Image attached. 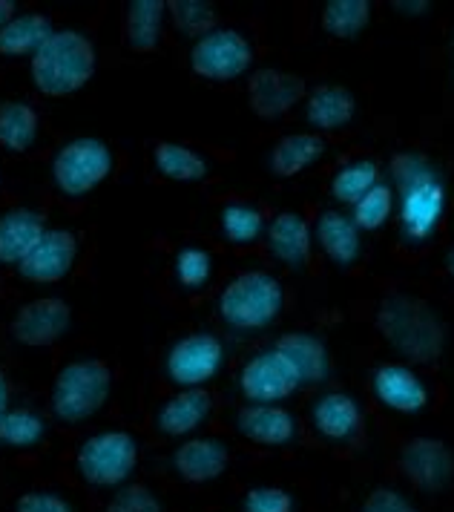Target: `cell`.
Segmentation results:
<instances>
[{"label": "cell", "mask_w": 454, "mask_h": 512, "mask_svg": "<svg viewBox=\"0 0 454 512\" xmlns=\"http://www.w3.org/2000/svg\"><path fill=\"white\" fill-rule=\"evenodd\" d=\"M391 187L400 199V236L420 248L440 231L446 216V179L440 167L420 150H400L391 159Z\"/></svg>", "instance_id": "6da1fadb"}, {"label": "cell", "mask_w": 454, "mask_h": 512, "mask_svg": "<svg viewBox=\"0 0 454 512\" xmlns=\"http://www.w3.org/2000/svg\"><path fill=\"white\" fill-rule=\"evenodd\" d=\"M374 323L380 337L411 366H432L446 351L449 331L440 311L417 294H388L377 308Z\"/></svg>", "instance_id": "7a4b0ae2"}, {"label": "cell", "mask_w": 454, "mask_h": 512, "mask_svg": "<svg viewBox=\"0 0 454 512\" xmlns=\"http://www.w3.org/2000/svg\"><path fill=\"white\" fill-rule=\"evenodd\" d=\"M32 84L49 98L78 93L95 75V47L75 29H55L29 61Z\"/></svg>", "instance_id": "3957f363"}, {"label": "cell", "mask_w": 454, "mask_h": 512, "mask_svg": "<svg viewBox=\"0 0 454 512\" xmlns=\"http://www.w3.org/2000/svg\"><path fill=\"white\" fill-rule=\"evenodd\" d=\"M285 305V288L271 271H242L219 294V317L233 331H262L273 326Z\"/></svg>", "instance_id": "277c9868"}, {"label": "cell", "mask_w": 454, "mask_h": 512, "mask_svg": "<svg viewBox=\"0 0 454 512\" xmlns=\"http://www.w3.org/2000/svg\"><path fill=\"white\" fill-rule=\"evenodd\" d=\"M113 389V369L107 360L81 357L67 363L55 383H52V415L64 423H84L90 420L110 397Z\"/></svg>", "instance_id": "5b68a950"}, {"label": "cell", "mask_w": 454, "mask_h": 512, "mask_svg": "<svg viewBox=\"0 0 454 512\" xmlns=\"http://www.w3.org/2000/svg\"><path fill=\"white\" fill-rule=\"evenodd\" d=\"M138 464L136 435L124 429L95 432L75 452V469L92 487H121Z\"/></svg>", "instance_id": "8992f818"}, {"label": "cell", "mask_w": 454, "mask_h": 512, "mask_svg": "<svg viewBox=\"0 0 454 512\" xmlns=\"http://www.w3.org/2000/svg\"><path fill=\"white\" fill-rule=\"evenodd\" d=\"M113 150L101 139L81 136L67 141L52 159V182L61 196L84 199L113 173Z\"/></svg>", "instance_id": "52a82bcc"}, {"label": "cell", "mask_w": 454, "mask_h": 512, "mask_svg": "<svg viewBox=\"0 0 454 512\" xmlns=\"http://www.w3.org/2000/svg\"><path fill=\"white\" fill-rule=\"evenodd\" d=\"M253 64V44L239 32L216 26L190 49V70L205 81H236Z\"/></svg>", "instance_id": "ba28073f"}, {"label": "cell", "mask_w": 454, "mask_h": 512, "mask_svg": "<svg viewBox=\"0 0 454 512\" xmlns=\"http://www.w3.org/2000/svg\"><path fill=\"white\" fill-rule=\"evenodd\" d=\"M222 363H225L222 340L210 331H193L170 346L164 357V372L170 383L182 389H202L222 372Z\"/></svg>", "instance_id": "9c48e42d"}, {"label": "cell", "mask_w": 454, "mask_h": 512, "mask_svg": "<svg viewBox=\"0 0 454 512\" xmlns=\"http://www.w3.org/2000/svg\"><path fill=\"white\" fill-rule=\"evenodd\" d=\"M239 389L248 403L279 406L282 400L294 395L296 389H302V380L282 351L265 349L245 363V369L239 374Z\"/></svg>", "instance_id": "30bf717a"}, {"label": "cell", "mask_w": 454, "mask_h": 512, "mask_svg": "<svg viewBox=\"0 0 454 512\" xmlns=\"http://www.w3.org/2000/svg\"><path fill=\"white\" fill-rule=\"evenodd\" d=\"M400 475L420 492H443L454 481V452L440 438H411L397 455Z\"/></svg>", "instance_id": "8fae6325"}, {"label": "cell", "mask_w": 454, "mask_h": 512, "mask_svg": "<svg viewBox=\"0 0 454 512\" xmlns=\"http://www.w3.org/2000/svg\"><path fill=\"white\" fill-rule=\"evenodd\" d=\"M308 98V84L302 75L288 70L259 67L248 78L250 113L262 121H279Z\"/></svg>", "instance_id": "7c38bea8"}, {"label": "cell", "mask_w": 454, "mask_h": 512, "mask_svg": "<svg viewBox=\"0 0 454 512\" xmlns=\"http://www.w3.org/2000/svg\"><path fill=\"white\" fill-rule=\"evenodd\" d=\"M72 326V308L61 297H41L21 305L9 323V334L15 343L29 349H44L58 343Z\"/></svg>", "instance_id": "4fadbf2b"}, {"label": "cell", "mask_w": 454, "mask_h": 512, "mask_svg": "<svg viewBox=\"0 0 454 512\" xmlns=\"http://www.w3.org/2000/svg\"><path fill=\"white\" fill-rule=\"evenodd\" d=\"M78 259V239L67 228H46L41 242L32 248V254L18 265L21 277L38 285H52L69 277Z\"/></svg>", "instance_id": "5bb4252c"}, {"label": "cell", "mask_w": 454, "mask_h": 512, "mask_svg": "<svg viewBox=\"0 0 454 512\" xmlns=\"http://www.w3.org/2000/svg\"><path fill=\"white\" fill-rule=\"evenodd\" d=\"M371 392L380 406L400 415H417L429 406V389L406 363H383L371 374Z\"/></svg>", "instance_id": "9a60e30c"}, {"label": "cell", "mask_w": 454, "mask_h": 512, "mask_svg": "<svg viewBox=\"0 0 454 512\" xmlns=\"http://www.w3.org/2000/svg\"><path fill=\"white\" fill-rule=\"evenodd\" d=\"M170 464L187 484H210L227 472L230 449L222 438H190L173 449Z\"/></svg>", "instance_id": "2e32d148"}, {"label": "cell", "mask_w": 454, "mask_h": 512, "mask_svg": "<svg viewBox=\"0 0 454 512\" xmlns=\"http://www.w3.org/2000/svg\"><path fill=\"white\" fill-rule=\"evenodd\" d=\"M360 233L363 231L354 225V219L340 213V210H322L317 219V228H314L322 254L342 271L354 268L360 262V256H363V236Z\"/></svg>", "instance_id": "e0dca14e"}, {"label": "cell", "mask_w": 454, "mask_h": 512, "mask_svg": "<svg viewBox=\"0 0 454 512\" xmlns=\"http://www.w3.org/2000/svg\"><path fill=\"white\" fill-rule=\"evenodd\" d=\"M236 429L250 443H259V446H268V449H279V446H288L296 438V418L288 409H282V406L248 403L236 415Z\"/></svg>", "instance_id": "ac0fdd59"}, {"label": "cell", "mask_w": 454, "mask_h": 512, "mask_svg": "<svg viewBox=\"0 0 454 512\" xmlns=\"http://www.w3.org/2000/svg\"><path fill=\"white\" fill-rule=\"evenodd\" d=\"M268 236V248L271 254L288 265V268H305L308 259H311V242H314V231L308 225V219L302 213L294 210H285L279 216H273V222L265 228Z\"/></svg>", "instance_id": "d6986e66"}, {"label": "cell", "mask_w": 454, "mask_h": 512, "mask_svg": "<svg viewBox=\"0 0 454 512\" xmlns=\"http://www.w3.org/2000/svg\"><path fill=\"white\" fill-rule=\"evenodd\" d=\"M213 415V397L205 389H182L179 395L167 397L156 412V426L167 438H182L205 426Z\"/></svg>", "instance_id": "ffe728a7"}, {"label": "cell", "mask_w": 454, "mask_h": 512, "mask_svg": "<svg viewBox=\"0 0 454 512\" xmlns=\"http://www.w3.org/2000/svg\"><path fill=\"white\" fill-rule=\"evenodd\" d=\"M46 233L41 213L32 208H9L0 213V265H21Z\"/></svg>", "instance_id": "44dd1931"}, {"label": "cell", "mask_w": 454, "mask_h": 512, "mask_svg": "<svg viewBox=\"0 0 454 512\" xmlns=\"http://www.w3.org/2000/svg\"><path fill=\"white\" fill-rule=\"evenodd\" d=\"M357 116V98L342 84H319L308 90L305 121L319 133H334L348 127Z\"/></svg>", "instance_id": "7402d4cb"}, {"label": "cell", "mask_w": 454, "mask_h": 512, "mask_svg": "<svg viewBox=\"0 0 454 512\" xmlns=\"http://www.w3.org/2000/svg\"><path fill=\"white\" fill-rule=\"evenodd\" d=\"M276 351H282L291 366L299 374L302 386H317V383H325L328 374H331V354H328V346L319 340L317 334L311 331H288L276 340Z\"/></svg>", "instance_id": "603a6c76"}, {"label": "cell", "mask_w": 454, "mask_h": 512, "mask_svg": "<svg viewBox=\"0 0 454 512\" xmlns=\"http://www.w3.org/2000/svg\"><path fill=\"white\" fill-rule=\"evenodd\" d=\"M311 423L322 438L328 441H351L363 426L360 403L345 392H328L314 400Z\"/></svg>", "instance_id": "cb8c5ba5"}, {"label": "cell", "mask_w": 454, "mask_h": 512, "mask_svg": "<svg viewBox=\"0 0 454 512\" xmlns=\"http://www.w3.org/2000/svg\"><path fill=\"white\" fill-rule=\"evenodd\" d=\"M325 156V139L319 133H288L276 141L271 153V170L279 179H294L302 170Z\"/></svg>", "instance_id": "d4e9b609"}, {"label": "cell", "mask_w": 454, "mask_h": 512, "mask_svg": "<svg viewBox=\"0 0 454 512\" xmlns=\"http://www.w3.org/2000/svg\"><path fill=\"white\" fill-rule=\"evenodd\" d=\"M52 21L44 12H23L15 15L9 24L0 29V55L3 58H23L35 55L52 35Z\"/></svg>", "instance_id": "484cf974"}, {"label": "cell", "mask_w": 454, "mask_h": 512, "mask_svg": "<svg viewBox=\"0 0 454 512\" xmlns=\"http://www.w3.org/2000/svg\"><path fill=\"white\" fill-rule=\"evenodd\" d=\"M167 3L161 0H133L124 18V41L133 52H153L161 44Z\"/></svg>", "instance_id": "4316f807"}, {"label": "cell", "mask_w": 454, "mask_h": 512, "mask_svg": "<svg viewBox=\"0 0 454 512\" xmlns=\"http://www.w3.org/2000/svg\"><path fill=\"white\" fill-rule=\"evenodd\" d=\"M153 164L170 182H202L210 173V164L202 153L176 141H159L153 147Z\"/></svg>", "instance_id": "83f0119b"}, {"label": "cell", "mask_w": 454, "mask_h": 512, "mask_svg": "<svg viewBox=\"0 0 454 512\" xmlns=\"http://www.w3.org/2000/svg\"><path fill=\"white\" fill-rule=\"evenodd\" d=\"M38 110L26 101L0 104V147L12 153H26L38 141Z\"/></svg>", "instance_id": "f1b7e54d"}, {"label": "cell", "mask_w": 454, "mask_h": 512, "mask_svg": "<svg viewBox=\"0 0 454 512\" xmlns=\"http://www.w3.org/2000/svg\"><path fill=\"white\" fill-rule=\"evenodd\" d=\"M368 24H371L368 0H328L322 9V29L337 41L360 38Z\"/></svg>", "instance_id": "f546056e"}, {"label": "cell", "mask_w": 454, "mask_h": 512, "mask_svg": "<svg viewBox=\"0 0 454 512\" xmlns=\"http://www.w3.org/2000/svg\"><path fill=\"white\" fill-rule=\"evenodd\" d=\"M374 185H380V164L374 159H354L331 179V196L340 205H357Z\"/></svg>", "instance_id": "4dcf8cb0"}, {"label": "cell", "mask_w": 454, "mask_h": 512, "mask_svg": "<svg viewBox=\"0 0 454 512\" xmlns=\"http://www.w3.org/2000/svg\"><path fill=\"white\" fill-rule=\"evenodd\" d=\"M219 225H222V233L230 245H239V248H248V245H256L265 233V216L256 205H248V202H230L219 213Z\"/></svg>", "instance_id": "1f68e13d"}, {"label": "cell", "mask_w": 454, "mask_h": 512, "mask_svg": "<svg viewBox=\"0 0 454 512\" xmlns=\"http://www.w3.org/2000/svg\"><path fill=\"white\" fill-rule=\"evenodd\" d=\"M46 438V420L35 409H6L0 415V443L12 449H35Z\"/></svg>", "instance_id": "d6a6232c"}, {"label": "cell", "mask_w": 454, "mask_h": 512, "mask_svg": "<svg viewBox=\"0 0 454 512\" xmlns=\"http://www.w3.org/2000/svg\"><path fill=\"white\" fill-rule=\"evenodd\" d=\"M391 213H394V187L380 182V185L371 187L363 199L354 205L351 219H354V225L360 231H380L388 219H391Z\"/></svg>", "instance_id": "836d02e7"}, {"label": "cell", "mask_w": 454, "mask_h": 512, "mask_svg": "<svg viewBox=\"0 0 454 512\" xmlns=\"http://www.w3.org/2000/svg\"><path fill=\"white\" fill-rule=\"evenodd\" d=\"M167 12L173 18L176 29L190 38H202L210 29H216V9L207 0H170Z\"/></svg>", "instance_id": "e575fe53"}, {"label": "cell", "mask_w": 454, "mask_h": 512, "mask_svg": "<svg viewBox=\"0 0 454 512\" xmlns=\"http://www.w3.org/2000/svg\"><path fill=\"white\" fill-rule=\"evenodd\" d=\"M173 271H176V280L187 291H199L205 288L210 277H213V256L207 254L205 248H182L176 259H173Z\"/></svg>", "instance_id": "d590c367"}, {"label": "cell", "mask_w": 454, "mask_h": 512, "mask_svg": "<svg viewBox=\"0 0 454 512\" xmlns=\"http://www.w3.org/2000/svg\"><path fill=\"white\" fill-rule=\"evenodd\" d=\"M104 512H164L161 501L153 495V489L144 484H127L113 495Z\"/></svg>", "instance_id": "8d00e7d4"}, {"label": "cell", "mask_w": 454, "mask_h": 512, "mask_svg": "<svg viewBox=\"0 0 454 512\" xmlns=\"http://www.w3.org/2000/svg\"><path fill=\"white\" fill-rule=\"evenodd\" d=\"M242 512H294V495L279 487H253L242 498Z\"/></svg>", "instance_id": "74e56055"}, {"label": "cell", "mask_w": 454, "mask_h": 512, "mask_svg": "<svg viewBox=\"0 0 454 512\" xmlns=\"http://www.w3.org/2000/svg\"><path fill=\"white\" fill-rule=\"evenodd\" d=\"M15 512H72V504L49 489H29L15 501Z\"/></svg>", "instance_id": "f35d334b"}, {"label": "cell", "mask_w": 454, "mask_h": 512, "mask_svg": "<svg viewBox=\"0 0 454 512\" xmlns=\"http://www.w3.org/2000/svg\"><path fill=\"white\" fill-rule=\"evenodd\" d=\"M360 512H417V510H414V504H411L403 492H397V489H388V487H377V489H371V495L363 501Z\"/></svg>", "instance_id": "ab89813d"}, {"label": "cell", "mask_w": 454, "mask_h": 512, "mask_svg": "<svg viewBox=\"0 0 454 512\" xmlns=\"http://www.w3.org/2000/svg\"><path fill=\"white\" fill-rule=\"evenodd\" d=\"M394 6V12H400V15H426L429 9H432V3L429 0H394L391 3Z\"/></svg>", "instance_id": "60d3db41"}, {"label": "cell", "mask_w": 454, "mask_h": 512, "mask_svg": "<svg viewBox=\"0 0 454 512\" xmlns=\"http://www.w3.org/2000/svg\"><path fill=\"white\" fill-rule=\"evenodd\" d=\"M15 18V0H0V29Z\"/></svg>", "instance_id": "b9f144b4"}, {"label": "cell", "mask_w": 454, "mask_h": 512, "mask_svg": "<svg viewBox=\"0 0 454 512\" xmlns=\"http://www.w3.org/2000/svg\"><path fill=\"white\" fill-rule=\"evenodd\" d=\"M9 409V380H6V374L0 369V415Z\"/></svg>", "instance_id": "7bdbcfd3"}, {"label": "cell", "mask_w": 454, "mask_h": 512, "mask_svg": "<svg viewBox=\"0 0 454 512\" xmlns=\"http://www.w3.org/2000/svg\"><path fill=\"white\" fill-rule=\"evenodd\" d=\"M443 265H446V274L454 280V242L446 248V256H443Z\"/></svg>", "instance_id": "ee69618b"}, {"label": "cell", "mask_w": 454, "mask_h": 512, "mask_svg": "<svg viewBox=\"0 0 454 512\" xmlns=\"http://www.w3.org/2000/svg\"><path fill=\"white\" fill-rule=\"evenodd\" d=\"M0 182H3V176H0Z\"/></svg>", "instance_id": "f6af8a7d"}]
</instances>
